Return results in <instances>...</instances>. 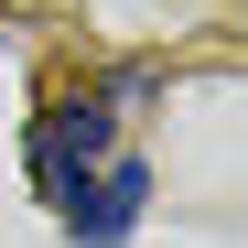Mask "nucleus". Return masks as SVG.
<instances>
[{
	"instance_id": "obj_1",
	"label": "nucleus",
	"mask_w": 248,
	"mask_h": 248,
	"mask_svg": "<svg viewBox=\"0 0 248 248\" xmlns=\"http://www.w3.org/2000/svg\"><path fill=\"white\" fill-rule=\"evenodd\" d=\"M108 151H119L108 97H65V108H44V119H32V184H44L54 205H76V184H87Z\"/></svg>"
},
{
	"instance_id": "obj_2",
	"label": "nucleus",
	"mask_w": 248,
	"mask_h": 248,
	"mask_svg": "<svg viewBox=\"0 0 248 248\" xmlns=\"http://www.w3.org/2000/svg\"><path fill=\"white\" fill-rule=\"evenodd\" d=\"M140 205H151V162H140V151H108L97 173L76 184V205H65V237H76V248H119V237L140 227Z\"/></svg>"
}]
</instances>
